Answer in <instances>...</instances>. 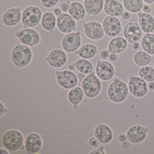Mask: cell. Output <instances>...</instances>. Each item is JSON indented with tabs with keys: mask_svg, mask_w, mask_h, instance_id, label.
I'll return each mask as SVG.
<instances>
[{
	"mask_svg": "<svg viewBox=\"0 0 154 154\" xmlns=\"http://www.w3.org/2000/svg\"><path fill=\"white\" fill-rule=\"evenodd\" d=\"M11 58L15 66L23 68L31 63L33 58V52L30 47L20 43L16 45L12 50Z\"/></svg>",
	"mask_w": 154,
	"mask_h": 154,
	"instance_id": "6da1fadb",
	"label": "cell"
},
{
	"mask_svg": "<svg viewBox=\"0 0 154 154\" xmlns=\"http://www.w3.org/2000/svg\"><path fill=\"white\" fill-rule=\"evenodd\" d=\"M2 143L5 148L11 151L23 150L25 148V140L23 133L17 129H9L2 137Z\"/></svg>",
	"mask_w": 154,
	"mask_h": 154,
	"instance_id": "7a4b0ae2",
	"label": "cell"
},
{
	"mask_svg": "<svg viewBox=\"0 0 154 154\" xmlns=\"http://www.w3.org/2000/svg\"><path fill=\"white\" fill-rule=\"evenodd\" d=\"M129 94L128 85L121 80H113L108 87L107 96L114 103H121L126 100Z\"/></svg>",
	"mask_w": 154,
	"mask_h": 154,
	"instance_id": "3957f363",
	"label": "cell"
},
{
	"mask_svg": "<svg viewBox=\"0 0 154 154\" xmlns=\"http://www.w3.org/2000/svg\"><path fill=\"white\" fill-rule=\"evenodd\" d=\"M82 88L87 98H97L102 89L101 80L93 72L86 76L82 82Z\"/></svg>",
	"mask_w": 154,
	"mask_h": 154,
	"instance_id": "277c9868",
	"label": "cell"
},
{
	"mask_svg": "<svg viewBox=\"0 0 154 154\" xmlns=\"http://www.w3.org/2000/svg\"><path fill=\"white\" fill-rule=\"evenodd\" d=\"M42 11L41 8L35 5H29L22 12L21 22L24 28H34L36 27L42 20Z\"/></svg>",
	"mask_w": 154,
	"mask_h": 154,
	"instance_id": "5b68a950",
	"label": "cell"
},
{
	"mask_svg": "<svg viewBox=\"0 0 154 154\" xmlns=\"http://www.w3.org/2000/svg\"><path fill=\"white\" fill-rule=\"evenodd\" d=\"M16 36L21 43L29 47L37 46L41 40L39 33L32 28H24L17 31Z\"/></svg>",
	"mask_w": 154,
	"mask_h": 154,
	"instance_id": "8992f818",
	"label": "cell"
},
{
	"mask_svg": "<svg viewBox=\"0 0 154 154\" xmlns=\"http://www.w3.org/2000/svg\"><path fill=\"white\" fill-rule=\"evenodd\" d=\"M57 82L65 90H70L77 86L79 80L77 75L72 70H57L55 73Z\"/></svg>",
	"mask_w": 154,
	"mask_h": 154,
	"instance_id": "52a82bcc",
	"label": "cell"
},
{
	"mask_svg": "<svg viewBox=\"0 0 154 154\" xmlns=\"http://www.w3.org/2000/svg\"><path fill=\"white\" fill-rule=\"evenodd\" d=\"M81 35L80 31H75L64 35L61 41L63 50L69 53H75L82 46Z\"/></svg>",
	"mask_w": 154,
	"mask_h": 154,
	"instance_id": "ba28073f",
	"label": "cell"
},
{
	"mask_svg": "<svg viewBox=\"0 0 154 154\" xmlns=\"http://www.w3.org/2000/svg\"><path fill=\"white\" fill-rule=\"evenodd\" d=\"M128 88L133 97L137 98L144 97L148 91L147 82L140 77L133 76L129 80Z\"/></svg>",
	"mask_w": 154,
	"mask_h": 154,
	"instance_id": "9c48e42d",
	"label": "cell"
},
{
	"mask_svg": "<svg viewBox=\"0 0 154 154\" xmlns=\"http://www.w3.org/2000/svg\"><path fill=\"white\" fill-rule=\"evenodd\" d=\"M105 34L110 38H115L120 34L122 31V24L117 17L107 16L102 21Z\"/></svg>",
	"mask_w": 154,
	"mask_h": 154,
	"instance_id": "30bf717a",
	"label": "cell"
},
{
	"mask_svg": "<svg viewBox=\"0 0 154 154\" xmlns=\"http://www.w3.org/2000/svg\"><path fill=\"white\" fill-rule=\"evenodd\" d=\"M84 35L92 41L102 39L105 35L102 24L96 21L85 22L83 24Z\"/></svg>",
	"mask_w": 154,
	"mask_h": 154,
	"instance_id": "8fae6325",
	"label": "cell"
},
{
	"mask_svg": "<svg viewBox=\"0 0 154 154\" xmlns=\"http://www.w3.org/2000/svg\"><path fill=\"white\" fill-rule=\"evenodd\" d=\"M57 27L65 34L75 32L77 27L76 20L69 14L63 13L57 17Z\"/></svg>",
	"mask_w": 154,
	"mask_h": 154,
	"instance_id": "7c38bea8",
	"label": "cell"
},
{
	"mask_svg": "<svg viewBox=\"0 0 154 154\" xmlns=\"http://www.w3.org/2000/svg\"><path fill=\"white\" fill-rule=\"evenodd\" d=\"M149 129L141 125H134L126 131L127 140L132 144H139L143 143L147 138Z\"/></svg>",
	"mask_w": 154,
	"mask_h": 154,
	"instance_id": "4fadbf2b",
	"label": "cell"
},
{
	"mask_svg": "<svg viewBox=\"0 0 154 154\" xmlns=\"http://www.w3.org/2000/svg\"><path fill=\"white\" fill-rule=\"evenodd\" d=\"M45 61L51 67L58 69L63 67L66 63L68 56L64 50L54 49L49 52L48 56L45 58Z\"/></svg>",
	"mask_w": 154,
	"mask_h": 154,
	"instance_id": "5bb4252c",
	"label": "cell"
},
{
	"mask_svg": "<svg viewBox=\"0 0 154 154\" xmlns=\"http://www.w3.org/2000/svg\"><path fill=\"white\" fill-rule=\"evenodd\" d=\"M97 76L101 80L107 82L112 79L115 75V68L112 63L107 61L100 60L95 66Z\"/></svg>",
	"mask_w": 154,
	"mask_h": 154,
	"instance_id": "9a60e30c",
	"label": "cell"
},
{
	"mask_svg": "<svg viewBox=\"0 0 154 154\" xmlns=\"http://www.w3.org/2000/svg\"><path fill=\"white\" fill-rule=\"evenodd\" d=\"M124 36L129 43L133 44L140 41L143 31L139 23L136 21L128 23L124 28Z\"/></svg>",
	"mask_w": 154,
	"mask_h": 154,
	"instance_id": "2e32d148",
	"label": "cell"
},
{
	"mask_svg": "<svg viewBox=\"0 0 154 154\" xmlns=\"http://www.w3.org/2000/svg\"><path fill=\"white\" fill-rule=\"evenodd\" d=\"M24 145L28 154H37L43 147L42 136L36 132L29 133L25 139Z\"/></svg>",
	"mask_w": 154,
	"mask_h": 154,
	"instance_id": "e0dca14e",
	"label": "cell"
},
{
	"mask_svg": "<svg viewBox=\"0 0 154 154\" xmlns=\"http://www.w3.org/2000/svg\"><path fill=\"white\" fill-rule=\"evenodd\" d=\"M22 13L19 7L11 8L7 9L2 15V21L8 27H14L21 21Z\"/></svg>",
	"mask_w": 154,
	"mask_h": 154,
	"instance_id": "ac0fdd59",
	"label": "cell"
},
{
	"mask_svg": "<svg viewBox=\"0 0 154 154\" xmlns=\"http://www.w3.org/2000/svg\"><path fill=\"white\" fill-rule=\"evenodd\" d=\"M94 136L102 144H108L112 141L114 134L112 128L105 124H99L94 129Z\"/></svg>",
	"mask_w": 154,
	"mask_h": 154,
	"instance_id": "d6986e66",
	"label": "cell"
},
{
	"mask_svg": "<svg viewBox=\"0 0 154 154\" xmlns=\"http://www.w3.org/2000/svg\"><path fill=\"white\" fill-rule=\"evenodd\" d=\"M104 0H84V8L89 16L94 17L100 14L104 8Z\"/></svg>",
	"mask_w": 154,
	"mask_h": 154,
	"instance_id": "ffe728a7",
	"label": "cell"
},
{
	"mask_svg": "<svg viewBox=\"0 0 154 154\" xmlns=\"http://www.w3.org/2000/svg\"><path fill=\"white\" fill-rule=\"evenodd\" d=\"M103 10L106 14L119 17L124 12V8L119 0H106Z\"/></svg>",
	"mask_w": 154,
	"mask_h": 154,
	"instance_id": "44dd1931",
	"label": "cell"
},
{
	"mask_svg": "<svg viewBox=\"0 0 154 154\" xmlns=\"http://www.w3.org/2000/svg\"><path fill=\"white\" fill-rule=\"evenodd\" d=\"M138 21L142 31L146 34L154 31V17L150 14L139 12Z\"/></svg>",
	"mask_w": 154,
	"mask_h": 154,
	"instance_id": "7402d4cb",
	"label": "cell"
},
{
	"mask_svg": "<svg viewBox=\"0 0 154 154\" xmlns=\"http://www.w3.org/2000/svg\"><path fill=\"white\" fill-rule=\"evenodd\" d=\"M128 45V42L125 38L117 36L111 39L107 46V50L112 53L120 54L126 50Z\"/></svg>",
	"mask_w": 154,
	"mask_h": 154,
	"instance_id": "603a6c76",
	"label": "cell"
},
{
	"mask_svg": "<svg viewBox=\"0 0 154 154\" xmlns=\"http://www.w3.org/2000/svg\"><path fill=\"white\" fill-rule=\"evenodd\" d=\"M56 16L51 12H46L42 16L41 21V26L43 29L49 32V33H53L57 27Z\"/></svg>",
	"mask_w": 154,
	"mask_h": 154,
	"instance_id": "cb8c5ba5",
	"label": "cell"
},
{
	"mask_svg": "<svg viewBox=\"0 0 154 154\" xmlns=\"http://www.w3.org/2000/svg\"><path fill=\"white\" fill-rule=\"evenodd\" d=\"M98 47L94 44L87 43L82 46L75 53L82 58L90 60L97 56Z\"/></svg>",
	"mask_w": 154,
	"mask_h": 154,
	"instance_id": "d4e9b609",
	"label": "cell"
},
{
	"mask_svg": "<svg viewBox=\"0 0 154 154\" xmlns=\"http://www.w3.org/2000/svg\"><path fill=\"white\" fill-rule=\"evenodd\" d=\"M68 12L76 21L83 20L87 14L84 5L76 1L71 2Z\"/></svg>",
	"mask_w": 154,
	"mask_h": 154,
	"instance_id": "484cf974",
	"label": "cell"
},
{
	"mask_svg": "<svg viewBox=\"0 0 154 154\" xmlns=\"http://www.w3.org/2000/svg\"><path fill=\"white\" fill-rule=\"evenodd\" d=\"M84 96V92L82 87L76 86L69 90L68 94V99L72 105L77 106L82 102Z\"/></svg>",
	"mask_w": 154,
	"mask_h": 154,
	"instance_id": "4316f807",
	"label": "cell"
},
{
	"mask_svg": "<svg viewBox=\"0 0 154 154\" xmlns=\"http://www.w3.org/2000/svg\"><path fill=\"white\" fill-rule=\"evenodd\" d=\"M153 61V57L144 51H137L133 56V61L140 67L147 66Z\"/></svg>",
	"mask_w": 154,
	"mask_h": 154,
	"instance_id": "83f0119b",
	"label": "cell"
},
{
	"mask_svg": "<svg viewBox=\"0 0 154 154\" xmlns=\"http://www.w3.org/2000/svg\"><path fill=\"white\" fill-rule=\"evenodd\" d=\"M73 63L79 72L84 73L85 75H88L94 71L93 64L89 60L81 58Z\"/></svg>",
	"mask_w": 154,
	"mask_h": 154,
	"instance_id": "f1b7e54d",
	"label": "cell"
},
{
	"mask_svg": "<svg viewBox=\"0 0 154 154\" xmlns=\"http://www.w3.org/2000/svg\"><path fill=\"white\" fill-rule=\"evenodd\" d=\"M123 5L127 11L133 14L139 13L144 7L143 0H123Z\"/></svg>",
	"mask_w": 154,
	"mask_h": 154,
	"instance_id": "f546056e",
	"label": "cell"
},
{
	"mask_svg": "<svg viewBox=\"0 0 154 154\" xmlns=\"http://www.w3.org/2000/svg\"><path fill=\"white\" fill-rule=\"evenodd\" d=\"M141 46L144 51L150 55H154V34L149 33L144 35L142 38Z\"/></svg>",
	"mask_w": 154,
	"mask_h": 154,
	"instance_id": "4dcf8cb0",
	"label": "cell"
},
{
	"mask_svg": "<svg viewBox=\"0 0 154 154\" xmlns=\"http://www.w3.org/2000/svg\"><path fill=\"white\" fill-rule=\"evenodd\" d=\"M139 75L147 82H154V68L149 65L143 66L139 70Z\"/></svg>",
	"mask_w": 154,
	"mask_h": 154,
	"instance_id": "1f68e13d",
	"label": "cell"
},
{
	"mask_svg": "<svg viewBox=\"0 0 154 154\" xmlns=\"http://www.w3.org/2000/svg\"><path fill=\"white\" fill-rule=\"evenodd\" d=\"M59 1L60 0H41L42 6L48 9L56 7Z\"/></svg>",
	"mask_w": 154,
	"mask_h": 154,
	"instance_id": "d6a6232c",
	"label": "cell"
},
{
	"mask_svg": "<svg viewBox=\"0 0 154 154\" xmlns=\"http://www.w3.org/2000/svg\"><path fill=\"white\" fill-rule=\"evenodd\" d=\"M88 142L89 145L94 148H98L102 145V144L95 136L90 137Z\"/></svg>",
	"mask_w": 154,
	"mask_h": 154,
	"instance_id": "836d02e7",
	"label": "cell"
},
{
	"mask_svg": "<svg viewBox=\"0 0 154 154\" xmlns=\"http://www.w3.org/2000/svg\"><path fill=\"white\" fill-rule=\"evenodd\" d=\"M105 146L103 144L102 145V146L98 148H95L94 149L92 150L88 154H106L105 149Z\"/></svg>",
	"mask_w": 154,
	"mask_h": 154,
	"instance_id": "e575fe53",
	"label": "cell"
},
{
	"mask_svg": "<svg viewBox=\"0 0 154 154\" xmlns=\"http://www.w3.org/2000/svg\"><path fill=\"white\" fill-rule=\"evenodd\" d=\"M110 54V52L108 50H104L103 51L100 53L99 57L101 59V60L106 61L107 59H109Z\"/></svg>",
	"mask_w": 154,
	"mask_h": 154,
	"instance_id": "d590c367",
	"label": "cell"
},
{
	"mask_svg": "<svg viewBox=\"0 0 154 154\" xmlns=\"http://www.w3.org/2000/svg\"><path fill=\"white\" fill-rule=\"evenodd\" d=\"M71 3L70 1H68V2H63L61 3L60 5V8L61 9V10L63 11V12L64 13H66L67 12H68L69 8H70V4Z\"/></svg>",
	"mask_w": 154,
	"mask_h": 154,
	"instance_id": "8d00e7d4",
	"label": "cell"
},
{
	"mask_svg": "<svg viewBox=\"0 0 154 154\" xmlns=\"http://www.w3.org/2000/svg\"><path fill=\"white\" fill-rule=\"evenodd\" d=\"M1 106H0V117H2L4 115H5L6 114H7L8 112V110L7 107L4 104V103L1 101Z\"/></svg>",
	"mask_w": 154,
	"mask_h": 154,
	"instance_id": "74e56055",
	"label": "cell"
},
{
	"mask_svg": "<svg viewBox=\"0 0 154 154\" xmlns=\"http://www.w3.org/2000/svg\"><path fill=\"white\" fill-rule=\"evenodd\" d=\"M119 57L117 54H115V53H110V56L109 57V61H110L112 63H116L119 60Z\"/></svg>",
	"mask_w": 154,
	"mask_h": 154,
	"instance_id": "f35d334b",
	"label": "cell"
},
{
	"mask_svg": "<svg viewBox=\"0 0 154 154\" xmlns=\"http://www.w3.org/2000/svg\"><path fill=\"white\" fill-rule=\"evenodd\" d=\"M121 17L122 19H123L124 20H128L131 18L132 14L131 12H129L128 11H125L122 13Z\"/></svg>",
	"mask_w": 154,
	"mask_h": 154,
	"instance_id": "ab89813d",
	"label": "cell"
},
{
	"mask_svg": "<svg viewBox=\"0 0 154 154\" xmlns=\"http://www.w3.org/2000/svg\"><path fill=\"white\" fill-rule=\"evenodd\" d=\"M131 143L129 140H125L124 142L121 143V147L124 149H128L129 148V147H131Z\"/></svg>",
	"mask_w": 154,
	"mask_h": 154,
	"instance_id": "60d3db41",
	"label": "cell"
},
{
	"mask_svg": "<svg viewBox=\"0 0 154 154\" xmlns=\"http://www.w3.org/2000/svg\"><path fill=\"white\" fill-rule=\"evenodd\" d=\"M118 140L119 141V143H122L124 142V141L127 140V137H126V134L125 133H120L119 134V135L118 136Z\"/></svg>",
	"mask_w": 154,
	"mask_h": 154,
	"instance_id": "b9f144b4",
	"label": "cell"
},
{
	"mask_svg": "<svg viewBox=\"0 0 154 154\" xmlns=\"http://www.w3.org/2000/svg\"><path fill=\"white\" fill-rule=\"evenodd\" d=\"M143 11L144 13L150 14L151 12V8L148 5H144L143 8Z\"/></svg>",
	"mask_w": 154,
	"mask_h": 154,
	"instance_id": "7bdbcfd3",
	"label": "cell"
},
{
	"mask_svg": "<svg viewBox=\"0 0 154 154\" xmlns=\"http://www.w3.org/2000/svg\"><path fill=\"white\" fill-rule=\"evenodd\" d=\"M53 14H55L56 16H58L59 15L63 14V11L61 8H56L53 10Z\"/></svg>",
	"mask_w": 154,
	"mask_h": 154,
	"instance_id": "ee69618b",
	"label": "cell"
},
{
	"mask_svg": "<svg viewBox=\"0 0 154 154\" xmlns=\"http://www.w3.org/2000/svg\"><path fill=\"white\" fill-rule=\"evenodd\" d=\"M77 76L78 80H79V82H82V81L84 80V79H85V74L82 73H80V72H79V73L77 74Z\"/></svg>",
	"mask_w": 154,
	"mask_h": 154,
	"instance_id": "f6af8a7d",
	"label": "cell"
},
{
	"mask_svg": "<svg viewBox=\"0 0 154 154\" xmlns=\"http://www.w3.org/2000/svg\"><path fill=\"white\" fill-rule=\"evenodd\" d=\"M132 48L134 50H137L140 48V44L139 42H135L132 44Z\"/></svg>",
	"mask_w": 154,
	"mask_h": 154,
	"instance_id": "bcb514c9",
	"label": "cell"
},
{
	"mask_svg": "<svg viewBox=\"0 0 154 154\" xmlns=\"http://www.w3.org/2000/svg\"><path fill=\"white\" fill-rule=\"evenodd\" d=\"M148 90L150 91H154V83L150 82L148 84Z\"/></svg>",
	"mask_w": 154,
	"mask_h": 154,
	"instance_id": "7dc6e473",
	"label": "cell"
},
{
	"mask_svg": "<svg viewBox=\"0 0 154 154\" xmlns=\"http://www.w3.org/2000/svg\"><path fill=\"white\" fill-rule=\"evenodd\" d=\"M7 149H7V148H6V149H4V148H0V153L1 154H10L9 152L8 151Z\"/></svg>",
	"mask_w": 154,
	"mask_h": 154,
	"instance_id": "c3c4849f",
	"label": "cell"
},
{
	"mask_svg": "<svg viewBox=\"0 0 154 154\" xmlns=\"http://www.w3.org/2000/svg\"><path fill=\"white\" fill-rule=\"evenodd\" d=\"M76 69V67H75V66L74 65V64L73 63H72V64H70L69 65V66H68V69L69 70H75Z\"/></svg>",
	"mask_w": 154,
	"mask_h": 154,
	"instance_id": "681fc988",
	"label": "cell"
},
{
	"mask_svg": "<svg viewBox=\"0 0 154 154\" xmlns=\"http://www.w3.org/2000/svg\"><path fill=\"white\" fill-rule=\"evenodd\" d=\"M143 1L148 4H152L154 3V0H143Z\"/></svg>",
	"mask_w": 154,
	"mask_h": 154,
	"instance_id": "f907efd6",
	"label": "cell"
},
{
	"mask_svg": "<svg viewBox=\"0 0 154 154\" xmlns=\"http://www.w3.org/2000/svg\"><path fill=\"white\" fill-rule=\"evenodd\" d=\"M112 79H113L114 80H119V79H120V78H119V75L118 74H115V75H114V77L112 78Z\"/></svg>",
	"mask_w": 154,
	"mask_h": 154,
	"instance_id": "816d5d0a",
	"label": "cell"
},
{
	"mask_svg": "<svg viewBox=\"0 0 154 154\" xmlns=\"http://www.w3.org/2000/svg\"><path fill=\"white\" fill-rule=\"evenodd\" d=\"M69 0H60V2H61V3H63V2H68Z\"/></svg>",
	"mask_w": 154,
	"mask_h": 154,
	"instance_id": "f5cc1de1",
	"label": "cell"
}]
</instances>
